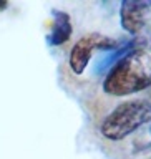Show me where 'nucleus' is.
I'll use <instances>...</instances> for the list:
<instances>
[{"label":"nucleus","instance_id":"obj_1","mask_svg":"<svg viewBox=\"0 0 151 159\" xmlns=\"http://www.w3.org/2000/svg\"><path fill=\"white\" fill-rule=\"evenodd\" d=\"M151 86V60L144 48H136L108 70L103 91L111 96H128Z\"/></svg>","mask_w":151,"mask_h":159},{"label":"nucleus","instance_id":"obj_2","mask_svg":"<svg viewBox=\"0 0 151 159\" xmlns=\"http://www.w3.org/2000/svg\"><path fill=\"white\" fill-rule=\"evenodd\" d=\"M151 121V101L131 99L118 104L101 123V134L110 141H121Z\"/></svg>","mask_w":151,"mask_h":159},{"label":"nucleus","instance_id":"obj_3","mask_svg":"<svg viewBox=\"0 0 151 159\" xmlns=\"http://www.w3.org/2000/svg\"><path fill=\"white\" fill-rule=\"evenodd\" d=\"M121 43L116 40L106 37L101 33H88L82 37L77 43L73 45L72 52H70V68L75 75H82L87 70L90 60L93 57V50H101V52H111V50L118 48Z\"/></svg>","mask_w":151,"mask_h":159},{"label":"nucleus","instance_id":"obj_4","mask_svg":"<svg viewBox=\"0 0 151 159\" xmlns=\"http://www.w3.org/2000/svg\"><path fill=\"white\" fill-rule=\"evenodd\" d=\"M151 8V2L143 0H125L121 2L120 20L121 27L131 35H138L146 25V15Z\"/></svg>","mask_w":151,"mask_h":159},{"label":"nucleus","instance_id":"obj_5","mask_svg":"<svg viewBox=\"0 0 151 159\" xmlns=\"http://www.w3.org/2000/svg\"><path fill=\"white\" fill-rule=\"evenodd\" d=\"M136 48H143L141 38L125 40V42L120 45L118 48L108 52L106 55H103V57L98 60V63L95 65V73H97V75H103L105 71H108V70L111 68L113 65L118 61V60H121L125 55H128L130 52H133V50H136Z\"/></svg>","mask_w":151,"mask_h":159},{"label":"nucleus","instance_id":"obj_6","mask_svg":"<svg viewBox=\"0 0 151 159\" xmlns=\"http://www.w3.org/2000/svg\"><path fill=\"white\" fill-rule=\"evenodd\" d=\"M52 15H53V23L47 37V42L53 47H58V45L68 42V38L72 37L73 32L72 20H70V15L67 12H62V10H52Z\"/></svg>","mask_w":151,"mask_h":159},{"label":"nucleus","instance_id":"obj_7","mask_svg":"<svg viewBox=\"0 0 151 159\" xmlns=\"http://www.w3.org/2000/svg\"><path fill=\"white\" fill-rule=\"evenodd\" d=\"M7 7V2H0V8H5Z\"/></svg>","mask_w":151,"mask_h":159},{"label":"nucleus","instance_id":"obj_8","mask_svg":"<svg viewBox=\"0 0 151 159\" xmlns=\"http://www.w3.org/2000/svg\"><path fill=\"white\" fill-rule=\"evenodd\" d=\"M149 131H151V129H149Z\"/></svg>","mask_w":151,"mask_h":159}]
</instances>
